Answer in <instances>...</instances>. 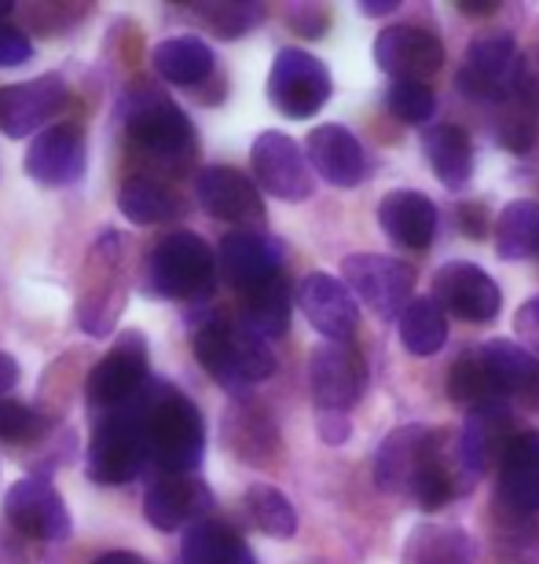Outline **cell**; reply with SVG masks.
<instances>
[{
	"instance_id": "obj_36",
	"label": "cell",
	"mask_w": 539,
	"mask_h": 564,
	"mask_svg": "<svg viewBox=\"0 0 539 564\" xmlns=\"http://www.w3.org/2000/svg\"><path fill=\"white\" fill-rule=\"evenodd\" d=\"M191 15L206 30L217 33V37L235 41L265 19V8L254 4V0H202V4L191 8Z\"/></svg>"
},
{
	"instance_id": "obj_23",
	"label": "cell",
	"mask_w": 539,
	"mask_h": 564,
	"mask_svg": "<svg viewBox=\"0 0 539 564\" xmlns=\"http://www.w3.org/2000/svg\"><path fill=\"white\" fill-rule=\"evenodd\" d=\"M436 429L430 425H400L381 440L375 455V484L386 495H408L422 462L430 458Z\"/></svg>"
},
{
	"instance_id": "obj_21",
	"label": "cell",
	"mask_w": 539,
	"mask_h": 564,
	"mask_svg": "<svg viewBox=\"0 0 539 564\" xmlns=\"http://www.w3.org/2000/svg\"><path fill=\"white\" fill-rule=\"evenodd\" d=\"M143 513L159 532H180V528L209 521L213 491L198 477H159L148 488Z\"/></svg>"
},
{
	"instance_id": "obj_26",
	"label": "cell",
	"mask_w": 539,
	"mask_h": 564,
	"mask_svg": "<svg viewBox=\"0 0 539 564\" xmlns=\"http://www.w3.org/2000/svg\"><path fill=\"white\" fill-rule=\"evenodd\" d=\"M220 429H224V447L235 458L250 462V466H265V462H272L279 455V429L261 403L250 400L231 403Z\"/></svg>"
},
{
	"instance_id": "obj_32",
	"label": "cell",
	"mask_w": 539,
	"mask_h": 564,
	"mask_svg": "<svg viewBox=\"0 0 539 564\" xmlns=\"http://www.w3.org/2000/svg\"><path fill=\"white\" fill-rule=\"evenodd\" d=\"M118 209L126 213V220L148 228V224H165V220L180 217V213H184V202H180L176 191L159 184V180L129 176L118 191Z\"/></svg>"
},
{
	"instance_id": "obj_44",
	"label": "cell",
	"mask_w": 539,
	"mask_h": 564,
	"mask_svg": "<svg viewBox=\"0 0 539 564\" xmlns=\"http://www.w3.org/2000/svg\"><path fill=\"white\" fill-rule=\"evenodd\" d=\"M349 433H353V425H349V419H345L342 411H320V436H323V444H345L349 440Z\"/></svg>"
},
{
	"instance_id": "obj_43",
	"label": "cell",
	"mask_w": 539,
	"mask_h": 564,
	"mask_svg": "<svg viewBox=\"0 0 539 564\" xmlns=\"http://www.w3.org/2000/svg\"><path fill=\"white\" fill-rule=\"evenodd\" d=\"M514 330L525 345H529V352H539V297L525 301L518 315H514Z\"/></svg>"
},
{
	"instance_id": "obj_38",
	"label": "cell",
	"mask_w": 539,
	"mask_h": 564,
	"mask_svg": "<svg viewBox=\"0 0 539 564\" xmlns=\"http://www.w3.org/2000/svg\"><path fill=\"white\" fill-rule=\"evenodd\" d=\"M448 397H452L455 403H466V408H477V403H485V400H496V389H492L488 370H485V364H481L477 348L474 352H466L463 359H455L452 375H448Z\"/></svg>"
},
{
	"instance_id": "obj_16",
	"label": "cell",
	"mask_w": 539,
	"mask_h": 564,
	"mask_svg": "<svg viewBox=\"0 0 539 564\" xmlns=\"http://www.w3.org/2000/svg\"><path fill=\"white\" fill-rule=\"evenodd\" d=\"M195 195L198 206L209 213L213 220L235 224L239 231H250L257 224H265V202L261 191L250 176H242L239 169L228 165H209L195 176Z\"/></svg>"
},
{
	"instance_id": "obj_45",
	"label": "cell",
	"mask_w": 539,
	"mask_h": 564,
	"mask_svg": "<svg viewBox=\"0 0 539 564\" xmlns=\"http://www.w3.org/2000/svg\"><path fill=\"white\" fill-rule=\"evenodd\" d=\"M290 22H294L298 33H305V37H323V30H327V11L323 8H294L290 11Z\"/></svg>"
},
{
	"instance_id": "obj_13",
	"label": "cell",
	"mask_w": 539,
	"mask_h": 564,
	"mask_svg": "<svg viewBox=\"0 0 539 564\" xmlns=\"http://www.w3.org/2000/svg\"><path fill=\"white\" fill-rule=\"evenodd\" d=\"M433 301L466 323H492L503 308V290L474 261H452L433 275Z\"/></svg>"
},
{
	"instance_id": "obj_18",
	"label": "cell",
	"mask_w": 539,
	"mask_h": 564,
	"mask_svg": "<svg viewBox=\"0 0 539 564\" xmlns=\"http://www.w3.org/2000/svg\"><path fill=\"white\" fill-rule=\"evenodd\" d=\"M294 301L301 315L312 323V330L323 334L327 341H353L359 326V304L353 290L342 279L312 272L298 282Z\"/></svg>"
},
{
	"instance_id": "obj_15",
	"label": "cell",
	"mask_w": 539,
	"mask_h": 564,
	"mask_svg": "<svg viewBox=\"0 0 539 564\" xmlns=\"http://www.w3.org/2000/svg\"><path fill=\"white\" fill-rule=\"evenodd\" d=\"M375 63L392 82H425L444 66V44L433 30L397 22L375 37Z\"/></svg>"
},
{
	"instance_id": "obj_19",
	"label": "cell",
	"mask_w": 539,
	"mask_h": 564,
	"mask_svg": "<svg viewBox=\"0 0 539 564\" xmlns=\"http://www.w3.org/2000/svg\"><path fill=\"white\" fill-rule=\"evenodd\" d=\"M217 264L224 279L239 293H246V290L261 286V282H272L276 275H283V246H279L272 235H261V231H231L220 239Z\"/></svg>"
},
{
	"instance_id": "obj_35",
	"label": "cell",
	"mask_w": 539,
	"mask_h": 564,
	"mask_svg": "<svg viewBox=\"0 0 539 564\" xmlns=\"http://www.w3.org/2000/svg\"><path fill=\"white\" fill-rule=\"evenodd\" d=\"M400 341L411 356H436L448 341V312L433 297H419L400 315Z\"/></svg>"
},
{
	"instance_id": "obj_17",
	"label": "cell",
	"mask_w": 539,
	"mask_h": 564,
	"mask_svg": "<svg viewBox=\"0 0 539 564\" xmlns=\"http://www.w3.org/2000/svg\"><path fill=\"white\" fill-rule=\"evenodd\" d=\"M499 510L510 513V521H536L539 517V433L521 429L514 433L499 458L496 484Z\"/></svg>"
},
{
	"instance_id": "obj_28",
	"label": "cell",
	"mask_w": 539,
	"mask_h": 564,
	"mask_svg": "<svg viewBox=\"0 0 539 564\" xmlns=\"http://www.w3.org/2000/svg\"><path fill=\"white\" fill-rule=\"evenodd\" d=\"M290 304H294V290L283 275H276L272 282H261V286L242 293L239 323L261 341H276L290 330Z\"/></svg>"
},
{
	"instance_id": "obj_7",
	"label": "cell",
	"mask_w": 539,
	"mask_h": 564,
	"mask_svg": "<svg viewBox=\"0 0 539 564\" xmlns=\"http://www.w3.org/2000/svg\"><path fill=\"white\" fill-rule=\"evenodd\" d=\"M334 93L331 70L312 52L283 48L272 59V74H268V99L279 115L287 118H316Z\"/></svg>"
},
{
	"instance_id": "obj_4",
	"label": "cell",
	"mask_w": 539,
	"mask_h": 564,
	"mask_svg": "<svg viewBox=\"0 0 539 564\" xmlns=\"http://www.w3.org/2000/svg\"><path fill=\"white\" fill-rule=\"evenodd\" d=\"M148 436L151 458L162 477H191L206 455V422L184 392L151 386L148 392Z\"/></svg>"
},
{
	"instance_id": "obj_22",
	"label": "cell",
	"mask_w": 539,
	"mask_h": 564,
	"mask_svg": "<svg viewBox=\"0 0 539 564\" xmlns=\"http://www.w3.org/2000/svg\"><path fill=\"white\" fill-rule=\"evenodd\" d=\"M510 408L507 400H485L477 408H470L466 425L459 433V462H463L466 480L474 484L492 462L503 458V451L510 444Z\"/></svg>"
},
{
	"instance_id": "obj_40",
	"label": "cell",
	"mask_w": 539,
	"mask_h": 564,
	"mask_svg": "<svg viewBox=\"0 0 539 564\" xmlns=\"http://www.w3.org/2000/svg\"><path fill=\"white\" fill-rule=\"evenodd\" d=\"M44 429H48V422L37 411L0 400V440H8V444H30V440L44 436Z\"/></svg>"
},
{
	"instance_id": "obj_42",
	"label": "cell",
	"mask_w": 539,
	"mask_h": 564,
	"mask_svg": "<svg viewBox=\"0 0 539 564\" xmlns=\"http://www.w3.org/2000/svg\"><path fill=\"white\" fill-rule=\"evenodd\" d=\"M33 59V41L15 26H0V70L22 66Z\"/></svg>"
},
{
	"instance_id": "obj_12",
	"label": "cell",
	"mask_w": 539,
	"mask_h": 564,
	"mask_svg": "<svg viewBox=\"0 0 539 564\" xmlns=\"http://www.w3.org/2000/svg\"><path fill=\"white\" fill-rule=\"evenodd\" d=\"M4 517L15 532L41 539V543H63L74 528L63 495L44 477H26L11 484L4 495Z\"/></svg>"
},
{
	"instance_id": "obj_1",
	"label": "cell",
	"mask_w": 539,
	"mask_h": 564,
	"mask_svg": "<svg viewBox=\"0 0 539 564\" xmlns=\"http://www.w3.org/2000/svg\"><path fill=\"white\" fill-rule=\"evenodd\" d=\"M191 348L202 370L228 392H246L276 375V356L268 352V341L250 334L242 323H231L224 312L202 315L191 334Z\"/></svg>"
},
{
	"instance_id": "obj_49",
	"label": "cell",
	"mask_w": 539,
	"mask_h": 564,
	"mask_svg": "<svg viewBox=\"0 0 539 564\" xmlns=\"http://www.w3.org/2000/svg\"><path fill=\"white\" fill-rule=\"evenodd\" d=\"M93 564H148L140 554H129V550H110V554L96 557Z\"/></svg>"
},
{
	"instance_id": "obj_10",
	"label": "cell",
	"mask_w": 539,
	"mask_h": 564,
	"mask_svg": "<svg viewBox=\"0 0 539 564\" xmlns=\"http://www.w3.org/2000/svg\"><path fill=\"white\" fill-rule=\"evenodd\" d=\"M367 364L353 341H327L309 359V389L320 411H349L364 397Z\"/></svg>"
},
{
	"instance_id": "obj_31",
	"label": "cell",
	"mask_w": 539,
	"mask_h": 564,
	"mask_svg": "<svg viewBox=\"0 0 539 564\" xmlns=\"http://www.w3.org/2000/svg\"><path fill=\"white\" fill-rule=\"evenodd\" d=\"M180 557H184V564H254V554L242 543V535H235L220 521L191 524L184 532Z\"/></svg>"
},
{
	"instance_id": "obj_11",
	"label": "cell",
	"mask_w": 539,
	"mask_h": 564,
	"mask_svg": "<svg viewBox=\"0 0 539 564\" xmlns=\"http://www.w3.org/2000/svg\"><path fill=\"white\" fill-rule=\"evenodd\" d=\"M250 165H254L257 184L272 198L305 202L312 191H316V176H312L305 151H301L287 132H261V137L254 140Z\"/></svg>"
},
{
	"instance_id": "obj_30",
	"label": "cell",
	"mask_w": 539,
	"mask_h": 564,
	"mask_svg": "<svg viewBox=\"0 0 539 564\" xmlns=\"http://www.w3.org/2000/svg\"><path fill=\"white\" fill-rule=\"evenodd\" d=\"M151 63H154V74H159L162 82L180 85V88H198L206 77H213V66H217L209 44L191 37V33L154 44Z\"/></svg>"
},
{
	"instance_id": "obj_27",
	"label": "cell",
	"mask_w": 539,
	"mask_h": 564,
	"mask_svg": "<svg viewBox=\"0 0 539 564\" xmlns=\"http://www.w3.org/2000/svg\"><path fill=\"white\" fill-rule=\"evenodd\" d=\"M481 364L488 370V381L496 389V397H521L529 403H539V359L529 348L514 345V341H485L477 348Z\"/></svg>"
},
{
	"instance_id": "obj_8",
	"label": "cell",
	"mask_w": 539,
	"mask_h": 564,
	"mask_svg": "<svg viewBox=\"0 0 539 564\" xmlns=\"http://www.w3.org/2000/svg\"><path fill=\"white\" fill-rule=\"evenodd\" d=\"M342 275L345 286L353 290V297L364 301L378 319H400L408 312L414 290L411 264L381 253H353L342 261Z\"/></svg>"
},
{
	"instance_id": "obj_47",
	"label": "cell",
	"mask_w": 539,
	"mask_h": 564,
	"mask_svg": "<svg viewBox=\"0 0 539 564\" xmlns=\"http://www.w3.org/2000/svg\"><path fill=\"white\" fill-rule=\"evenodd\" d=\"M15 381H19V364L8 352H0V397L8 389H15Z\"/></svg>"
},
{
	"instance_id": "obj_25",
	"label": "cell",
	"mask_w": 539,
	"mask_h": 564,
	"mask_svg": "<svg viewBox=\"0 0 539 564\" xmlns=\"http://www.w3.org/2000/svg\"><path fill=\"white\" fill-rule=\"evenodd\" d=\"M378 224L400 250H430L436 235V206L422 191H389L378 202Z\"/></svg>"
},
{
	"instance_id": "obj_3",
	"label": "cell",
	"mask_w": 539,
	"mask_h": 564,
	"mask_svg": "<svg viewBox=\"0 0 539 564\" xmlns=\"http://www.w3.org/2000/svg\"><path fill=\"white\" fill-rule=\"evenodd\" d=\"M148 392L129 408L96 419L85 455V469L96 484H129L154 466L148 436Z\"/></svg>"
},
{
	"instance_id": "obj_41",
	"label": "cell",
	"mask_w": 539,
	"mask_h": 564,
	"mask_svg": "<svg viewBox=\"0 0 539 564\" xmlns=\"http://www.w3.org/2000/svg\"><path fill=\"white\" fill-rule=\"evenodd\" d=\"M536 132H539V118L532 115V110H525L521 104H514L510 118H503V126H499L496 137H499L503 147H507V151L525 154V151H532Z\"/></svg>"
},
{
	"instance_id": "obj_46",
	"label": "cell",
	"mask_w": 539,
	"mask_h": 564,
	"mask_svg": "<svg viewBox=\"0 0 539 564\" xmlns=\"http://www.w3.org/2000/svg\"><path fill=\"white\" fill-rule=\"evenodd\" d=\"M459 220H463V231L470 239H485V209H481L477 202H470V206L459 209Z\"/></svg>"
},
{
	"instance_id": "obj_6",
	"label": "cell",
	"mask_w": 539,
	"mask_h": 564,
	"mask_svg": "<svg viewBox=\"0 0 539 564\" xmlns=\"http://www.w3.org/2000/svg\"><path fill=\"white\" fill-rule=\"evenodd\" d=\"M151 389L148 381V341L143 334H121L115 352L104 356L85 381V403L93 419L110 411H121L137 403Z\"/></svg>"
},
{
	"instance_id": "obj_14",
	"label": "cell",
	"mask_w": 539,
	"mask_h": 564,
	"mask_svg": "<svg viewBox=\"0 0 539 564\" xmlns=\"http://www.w3.org/2000/svg\"><path fill=\"white\" fill-rule=\"evenodd\" d=\"M71 104V88L60 74H41L22 85L0 88V132L11 140L33 137L44 129L60 110Z\"/></svg>"
},
{
	"instance_id": "obj_50",
	"label": "cell",
	"mask_w": 539,
	"mask_h": 564,
	"mask_svg": "<svg viewBox=\"0 0 539 564\" xmlns=\"http://www.w3.org/2000/svg\"><path fill=\"white\" fill-rule=\"evenodd\" d=\"M4 15H11V4H8V0H0V19H4Z\"/></svg>"
},
{
	"instance_id": "obj_48",
	"label": "cell",
	"mask_w": 539,
	"mask_h": 564,
	"mask_svg": "<svg viewBox=\"0 0 539 564\" xmlns=\"http://www.w3.org/2000/svg\"><path fill=\"white\" fill-rule=\"evenodd\" d=\"M359 15H370V19H378V15H392V11H397L400 4L397 0H375V4H370V0H359Z\"/></svg>"
},
{
	"instance_id": "obj_29",
	"label": "cell",
	"mask_w": 539,
	"mask_h": 564,
	"mask_svg": "<svg viewBox=\"0 0 539 564\" xmlns=\"http://www.w3.org/2000/svg\"><path fill=\"white\" fill-rule=\"evenodd\" d=\"M425 162L448 191H463L474 176V140L459 126H433L422 137Z\"/></svg>"
},
{
	"instance_id": "obj_20",
	"label": "cell",
	"mask_w": 539,
	"mask_h": 564,
	"mask_svg": "<svg viewBox=\"0 0 539 564\" xmlns=\"http://www.w3.org/2000/svg\"><path fill=\"white\" fill-rule=\"evenodd\" d=\"M85 132L77 126L44 129L26 151V173L41 187H71L85 176Z\"/></svg>"
},
{
	"instance_id": "obj_34",
	"label": "cell",
	"mask_w": 539,
	"mask_h": 564,
	"mask_svg": "<svg viewBox=\"0 0 539 564\" xmlns=\"http://www.w3.org/2000/svg\"><path fill=\"white\" fill-rule=\"evenodd\" d=\"M496 253L503 261H529L539 253V202L518 198L499 213Z\"/></svg>"
},
{
	"instance_id": "obj_5",
	"label": "cell",
	"mask_w": 539,
	"mask_h": 564,
	"mask_svg": "<svg viewBox=\"0 0 539 564\" xmlns=\"http://www.w3.org/2000/svg\"><path fill=\"white\" fill-rule=\"evenodd\" d=\"M217 257L195 231H170L154 242L143 286L151 297L202 301L217 290Z\"/></svg>"
},
{
	"instance_id": "obj_37",
	"label": "cell",
	"mask_w": 539,
	"mask_h": 564,
	"mask_svg": "<svg viewBox=\"0 0 539 564\" xmlns=\"http://www.w3.org/2000/svg\"><path fill=\"white\" fill-rule=\"evenodd\" d=\"M246 510H250L254 524L272 539H294L298 532V513L290 499L272 484H250L246 488Z\"/></svg>"
},
{
	"instance_id": "obj_2",
	"label": "cell",
	"mask_w": 539,
	"mask_h": 564,
	"mask_svg": "<svg viewBox=\"0 0 539 564\" xmlns=\"http://www.w3.org/2000/svg\"><path fill=\"white\" fill-rule=\"evenodd\" d=\"M121 121L137 151L165 165H187L195 154V126L165 93L151 82H132L126 99H121Z\"/></svg>"
},
{
	"instance_id": "obj_33",
	"label": "cell",
	"mask_w": 539,
	"mask_h": 564,
	"mask_svg": "<svg viewBox=\"0 0 539 564\" xmlns=\"http://www.w3.org/2000/svg\"><path fill=\"white\" fill-rule=\"evenodd\" d=\"M403 564H474V539L463 528L422 524L408 535Z\"/></svg>"
},
{
	"instance_id": "obj_24",
	"label": "cell",
	"mask_w": 539,
	"mask_h": 564,
	"mask_svg": "<svg viewBox=\"0 0 539 564\" xmlns=\"http://www.w3.org/2000/svg\"><path fill=\"white\" fill-rule=\"evenodd\" d=\"M305 158L312 173L327 180L331 187H356L367 173L364 143L345 126H316L305 140Z\"/></svg>"
},
{
	"instance_id": "obj_9",
	"label": "cell",
	"mask_w": 539,
	"mask_h": 564,
	"mask_svg": "<svg viewBox=\"0 0 539 564\" xmlns=\"http://www.w3.org/2000/svg\"><path fill=\"white\" fill-rule=\"evenodd\" d=\"M521 55L518 44L507 33H488L466 48V63L459 70V88L474 99H492V104H514L521 82Z\"/></svg>"
},
{
	"instance_id": "obj_39",
	"label": "cell",
	"mask_w": 539,
	"mask_h": 564,
	"mask_svg": "<svg viewBox=\"0 0 539 564\" xmlns=\"http://www.w3.org/2000/svg\"><path fill=\"white\" fill-rule=\"evenodd\" d=\"M386 107L403 126H425L436 110V96L425 82H392L386 93Z\"/></svg>"
}]
</instances>
